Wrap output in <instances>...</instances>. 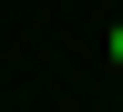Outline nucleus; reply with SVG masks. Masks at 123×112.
<instances>
[{
    "label": "nucleus",
    "mask_w": 123,
    "mask_h": 112,
    "mask_svg": "<svg viewBox=\"0 0 123 112\" xmlns=\"http://www.w3.org/2000/svg\"><path fill=\"white\" fill-rule=\"evenodd\" d=\"M103 51H113V71H123V21H113V41H103Z\"/></svg>",
    "instance_id": "f257e3e1"
}]
</instances>
